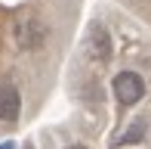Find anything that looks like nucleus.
<instances>
[{"mask_svg": "<svg viewBox=\"0 0 151 149\" xmlns=\"http://www.w3.org/2000/svg\"><path fill=\"white\" fill-rule=\"evenodd\" d=\"M93 34H96V47H99V50H96V56L105 59V56H108V34H105L102 28H93Z\"/></svg>", "mask_w": 151, "mask_h": 149, "instance_id": "3", "label": "nucleus"}, {"mask_svg": "<svg viewBox=\"0 0 151 149\" xmlns=\"http://www.w3.org/2000/svg\"><path fill=\"white\" fill-rule=\"evenodd\" d=\"M139 134H142V124H139V127H133V131H129L127 137L120 140V143H136V140H139Z\"/></svg>", "mask_w": 151, "mask_h": 149, "instance_id": "4", "label": "nucleus"}, {"mask_svg": "<svg viewBox=\"0 0 151 149\" xmlns=\"http://www.w3.org/2000/svg\"><path fill=\"white\" fill-rule=\"evenodd\" d=\"M68 149H83V146H68Z\"/></svg>", "mask_w": 151, "mask_h": 149, "instance_id": "5", "label": "nucleus"}, {"mask_svg": "<svg viewBox=\"0 0 151 149\" xmlns=\"http://www.w3.org/2000/svg\"><path fill=\"white\" fill-rule=\"evenodd\" d=\"M111 90H114V96H117L120 106H136L145 96V81L136 72H117L114 81H111Z\"/></svg>", "mask_w": 151, "mask_h": 149, "instance_id": "1", "label": "nucleus"}, {"mask_svg": "<svg viewBox=\"0 0 151 149\" xmlns=\"http://www.w3.org/2000/svg\"><path fill=\"white\" fill-rule=\"evenodd\" d=\"M22 115V93L12 84H0V121H19Z\"/></svg>", "mask_w": 151, "mask_h": 149, "instance_id": "2", "label": "nucleus"}]
</instances>
